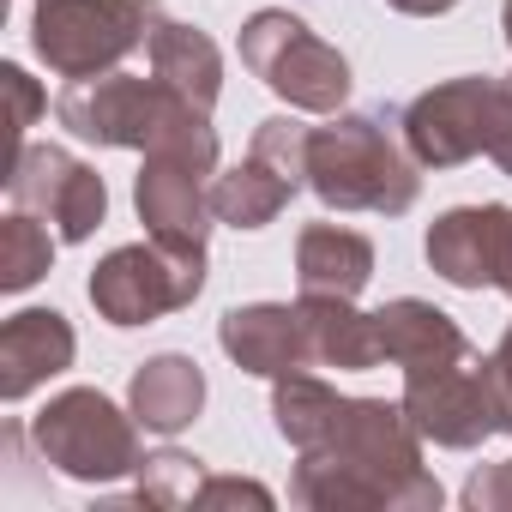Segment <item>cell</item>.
<instances>
[{
	"instance_id": "obj_1",
	"label": "cell",
	"mask_w": 512,
	"mask_h": 512,
	"mask_svg": "<svg viewBox=\"0 0 512 512\" xmlns=\"http://www.w3.org/2000/svg\"><path fill=\"white\" fill-rule=\"evenodd\" d=\"M272 422L302 452L290 494L314 512H434L440 482L404 404L344 398L314 368L272 380Z\"/></svg>"
},
{
	"instance_id": "obj_2",
	"label": "cell",
	"mask_w": 512,
	"mask_h": 512,
	"mask_svg": "<svg viewBox=\"0 0 512 512\" xmlns=\"http://www.w3.org/2000/svg\"><path fill=\"white\" fill-rule=\"evenodd\" d=\"M308 187L332 211L404 217L422 193V163L404 145L398 109H338L308 133Z\"/></svg>"
},
{
	"instance_id": "obj_3",
	"label": "cell",
	"mask_w": 512,
	"mask_h": 512,
	"mask_svg": "<svg viewBox=\"0 0 512 512\" xmlns=\"http://www.w3.org/2000/svg\"><path fill=\"white\" fill-rule=\"evenodd\" d=\"M211 181H217V133L205 109H181L151 145L145 169L133 181V205L145 235L175 241V247H205L217 211H211Z\"/></svg>"
},
{
	"instance_id": "obj_4",
	"label": "cell",
	"mask_w": 512,
	"mask_h": 512,
	"mask_svg": "<svg viewBox=\"0 0 512 512\" xmlns=\"http://www.w3.org/2000/svg\"><path fill=\"white\" fill-rule=\"evenodd\" d=\"M235 49L253 79L302 115H338L350 97V61L320 31H308V19H296L284 7H260L241 25Z\"/></svg>"
},
{
	"instance_id": "obj_5",
	"label": "cell",
	"mask_w": 512,
	"mask_h": 512,
	"mask_svg": "<svg viewBox=\"0 0 512 512\" xmlns=\"http://www.w3.org/2000/svg\"><path fill=\"white\" fill-rule=\"evenodd\" d=\"M157 0H31V49L61 79L115 73L151 43Z\"/></svg>"
},
{
	"instance_id": "obj_6",
	"label": "cell",
	"mask_w": 512,
	"mask_h": 512,
	"mask_svg": "<svg viewBox=\"0 0 512 512\" xmlns=\"http://www.w3.org/2000/svg\"><path fill=\"white\" fill-rule=\"evenodd\" d=\"M31 440L43 464H55L73 482H121L145 464L139 452V416L103 398L97 386H67L31 416Z\"/></svg>"
},
{
	"instance_id": "obj_7",
	"label": "cell",
	"mask_w": 512,
	"mask_h": 512,
	"mask_svg": "<svg viewBox=\"0 0 512 512\" xmlns=\"http://www.w3.org/2000/svg\"><path fill=\"white\" fill-rule=\"evenodd\" d=\"M205 290V247H175V241H127L109 260H97L85 296L97 308V320L109 326H151L163 314L193 308V296Z\"/></svg>"
},
{
	"instance_id": "obj_8",
	"label": "cell",
	"mask_w": 512,
	"mask_h": 512,
	"mask_svg": "<svg viewBox=\"0 0 512 512\" xmlns=\"http://www.w3.org/2000/svg\"><path fill=\"white\" fill-rule=\"evenodd\" d=\"M181 109H193L187 97H175L157 73H97V79H67V91L55 97V121L103 151H145Z\"/></svg>"
},
{
	"instance_id": "obj_9",
	"label": "cell",
	"mask_w": 512,
	"mask_h": 512,
	"mask_svg": "<svg viewBox=\"0 0 512 512\" xmlns=\"http://www.w3.org/2000/svg\"><path fill=\"white\" fill-rule=\"evenodd\" d=\"M404 416L416 422L422 440L446 452H476L482 440L500 434V392H494V362L482 350L440 362V368H410L404 374Z\"/></svg>"
},
{
	"instance_id": "obj_10",
	"label": "cell",
	"mask_w": 512,
	"mask_h": 512,
	"mask_svg": "<svg viewBox=\"0 0 512 512\" xmlns=\"http://www.w3.org/2000/svg\"><path fill=\"white\" fill-rule=\"evenodd\" d=\"M494 97H500V79L488 73H464V79H440L428 85L422 97H410L398 109V127H404V145L422 169H458L470 157H488V139H494Z\"/></svg>"
},
{
	"instance_id": "obj_11",
	"label": "cell",
	"mask_w": 512,
	"mask_h": 512,
	"mask_svg": "<svg viewBox=\"0 0 512 512\" xmlns=\"http://www.w3.org/2000/svg\"><path fill=\"white\" fill-rule=\"evenodd\" d=\"M7 193L19 211L43 217L61 241H91L97 223L109 217L103 175L85 157H73L67 145H25L7 169Z\"/></svg>"
},
{
	"instance_id": "obj_12",
	"label": "cell",
	"mask_w": 512,
	"mask_h": 512,
	"mask_svg": "<svg viewBox=\"0 0 512 512\" xmlns=\"http://www.w3.org/2000/svg\"><path fill=\"white\" fill-rule=\"evenodd\" d=\"M512 241V205H452L428 223V266L452 290H494Z\"/></svg>"
},
{
	"instance_id": "obj_13",
	"label": "cell",
	"mask_w": 512,
	"mask_h": 512,
	"mask_svg": "<svg viewBox=\"0 0 512 512\" xmlns=\"http://www.w3.org/2000/svg\"><path fill=\"white\" fill-rule=\"evenodd\" d=\"M217 344L241 374H260V380L314 368L308 326H302L296 302H241V308H229L217 320Z\"/></svg>"
},
{
	"instance_id": "obj_14",
	"label": "cell",
	"mask_w": 512,
	"mask_h": 512,
	"mask_svg": "<svg viewBox=\"0 0 512 512\" xmlns=\"http://www.w3.org/2000/svg\"><path fill=\"white\" fill-rule=\"evenodd\" d=\"M79 356V338L67 326V314L55 308H25L0 326V398L19 404L37 386H49L55 374H67Z\"/></svg>"
},
{
	"instance_id": "obj_15",
	"label": "cell",
	"mask_w": 512,
	"mask_h": 512,
	"mask_svg": "<svg viewBox=\"0 0 512 512\" xmlns=\"http://www.w3.org/2000/svg\"><path fill=\"white\" fill-rule=\"evenodd\" d=\"M374 332H380V356L398 362L404 374L410 368H440V362H458V356L476 350L464 338V326L446 308L422 302V296H398V302L374 308Z\"/></svg>"
},
{
	"instance_id": "obj_16",
	"label": "cell",
	"mask_w": 512,
	"mask_h": 512,
	"mask_svg": "<svg viewBox=\"0 0 512 512\" xmlns=\"http://www.w3.org/2000/svg\"><path fill=\"white\" fill-rule=\"evenodd\" d=\"M127 410L139 416V428L151 434H181L199 422L205 410V368L181 350H163L151 362L133 368V386H127Z\"/></svg>"
},
{
	"instance_id": "obj_17",
	"label": "cell",
	"mask_w": 512,
	"mask_h": 512,
	"mask_svg": "<svg viewBox=\"0 0 512 512\" xmlns=\"http://www.w3.org/2000/svg\"><path fill=\"white\" fill-rule=\"evenodd\" d=\"M374 278V241L344 223H308L296 235V284L302 296H362Z\"/></svg>"
},
{
	"instance_id": "obj_18",
	"label": "cell",
	"mask_w": 512,
	"mask_h": 512,
	"mask_svg": "<svg viewBox=\"0 0 512 512\" xmlns=\"http://www.w3.org/2000/svg\"><path fill=\"white\" fill-rule=\"evenodd\" d=\"M145 55H151V73H157L175 97H187V103L205 109V115L217 109V91H223V55H217V43H211L199 25L157 19Z\"/></svg>"
},
{
	"instance_id": "obj_19",
	"label": "cell",
	"mask_w": 512,
	"mask_h": 512,
	"mask_svg": "<svg viewBox=\"0 0 512 512\" xmlns=\"http://www.w3.org/2000/svg\"><path fill=\"white\" fill-rule=\"evenodd\" d=\"M302 326H308V350H314V368H338V374H362V368H380V332H374V314L356 308V296H302Z\"/></svg>"
},
{
	"instance_id": "obj_20",
	"label": "cell",
	"mask_w": 512,
	"mask_h": 512,
	"mask_svg": "<svg viewBox=\"0 0 512 512\" xmlns=\"http://www.w3.org/2000/svg\"><path fill=\"white\" fill-rule=\"evenodd\" d=\"M296 199V181H284L272 163H260V157H247V163H235V169H217V181H211V211H217V223H229V229H266V223H278L284 217V205Z\"/></svg>"
},
{
	"instance_id": "obj_21",
	"label": "cell",
	"mask_w": 512,
	"mask_h": 512,
	"mask_svg": "<svg viewBox=\"0 0 512 512\" xmlns=\"http://www.w3.org/2000/svg\"><path fill=\"white\" fill-rule=\"evenodd\" d=\"M55 241H61V235H55L43 217H31V211L13 205V217L0 223V290L19 296V290H31L37 278H49Z\"/></svg>"
},
{
	"instance_id": "obj_22",
	"label": "cell",
	"mask_w": 512,
	"mask_h": 512,
	"mask_svg": "<svg viewBox=\"0 0 512 512\" xmlns=\"http://www.w3.org/2000/svg\"><path fill=\"white\" fill-rule=\"evenodd\" d=\"M205 482H211V470H205L193 452H175V446L139 464V500H145V506H163V512L199 506V500H205Z\"/></svg>"
},
{
	"instance_id": "obj_23",
	"label": "cell",
	"mask_w": 512,
	"mask_h": 512,
	"mask_svg": "<svg viewBox=\"0 0 512 512\" xmlns=\"http://www.w3.org/2000/svg\"><path fill=\"white\" fill-rule=\"evenodd\" d=\"M308 133H314V127H302V121H290V115H266L260 127H253L247 157H260V163H272L284 181L308 187Z\"/></svg>"
},
{
	"instance_id": "obj_24",
	"label": "cell",
	"mask_w": 512,
	"mask_h": 512,
	"mask_svg": "<svg viewBox=\"0 0 512 512\" xmlns=\"http://www.w3.org/2000/svg\"><path fill=\"white\" fill-rule=\"evenodd\" d=\"M0 91H7V109H13V115H7V133H13V157H19V151H25V133L37 127V115L49 109V97H43V85H37L25 67H13V61L0 67Z\"/></svg>"
},
{
	"instance_id": "obj_25",
	"label": "cell",
	"mask_w": 512,
	"mask_h": 512,
	"mask_svg": "<svg viewBox=\"0 0 512 512\" xmlns=\"http://www.w3.org/2000/svg\"><path fill=\"white\" fill-rule=\"evenodd\" d=\"M458 500H464L470 512H512V458L470 470V482H464Z\"/></svg>"
},
{
	"instance_id": "obj_26",
	"label": "cell",
	"mask_w": 512,
	"mask_h": 512,
	"mask_svg": "<svg viewBox=\"0 0 512 512\" xmlns=\"http://www.w3.org/2000/svg\"><path fill=\"white\" fill-rule=\"evenodd\" d=\"M272 500H278V494H272L266 482H253V476H211L199 512H211V506H272Z\"/></svg>"
},
{
	"instance_id": "obj_27",
	"label": "cell",
	"mask_w": 512,
	"mask_h": 512,
	"mask_svg": "<svg viewBox=\"0 0 512 512\" xmlns=\"http://www.w3.org/2000/svg\"><path fill=\"white\" fill-rule=\"evenodd\" d=\"M488 163H500L512 175V79H500V97H494V139H488Z\"/></svg>"
},
{
	"instance_id": "obj_28",
	"label": "cell",
	"mask_w": 512,
	"mask_h": 512,
	"mask_svg": "<svg viewBox=\"0 0 512 512\" xmlns=\"http://www.w3.org/2000/svg\"><path fill=\"white\" fill-rule=\"evenodd\" d=\"M488 362H494V392H500V434H512V326L500 332Z\"/></svg>"
},
{
	"instance_id": "obj_29",
	"label": "cell",
	"mask_w": 512,
	"mask_h": 512,
	"mask_svg": "<svg viewBox=\"0 0 512 512\" xmlns=\"http://www.w3.org/2000/svg\"><path fill=\"white\" fill-rule=\"evenodd\" d=\"M392 13H410V19H440V13H452L458 0H386Z\"/></svg>"
},
{
	"instance_id": "obj_30",
	"label": "cell",
	"mask_w": 512,
	"mask_h": 512,
	"mask_svg": "<svg viewBox=\"0 0 512 512\" xmlns=\"http://www.w3.org/2000/svg\"><path fill=\"white\" fill-rule=\"evenodd\" d=\"M500 31H506V49H512V0L500 7Z\"/></svg>"
}]
</instances>
